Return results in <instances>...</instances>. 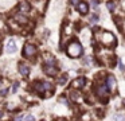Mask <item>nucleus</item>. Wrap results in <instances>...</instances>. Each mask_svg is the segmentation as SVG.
I'll return each instance as SVG.
<instances>
[{
    "instance_id": "nucleus-1",
    "label": "nucleus",
    "mask_w": 125,
    "mask_h": 121,
    "mask_svg": "<svg viewBox=\"0 0 125 121\" xmlns=\"http://www.w3.org/2000/svg\"><path fill=\"white\" fill-rule=\"evenodd\" d=\"M34 85H35L34 88H35L36 93H39L40 96H46L47 93L54 92V86L50 82H46V81H36Z\"/></svg>"
},
{
    "instance_id": "nucleus-2",
    "label": "nucleus",
    "mask_w": 125,
    "mask_h": 121,
    "mask_svg": "<svg viewBox=\"0 0 125 121\" xmlns=\"http://www.w3.org/2000/svg\"><path fill=\"white\" fill-rule=\"evenodd\" d=\"M67 55L70 57V58H78L79 55L83 53V49L81 46V43L74 40V42H70V45L67 46Z\"/></svg>"
},
{
    "instance_id": "nucleus-3",
    "label": "nucleus",
    "mask_w": 125,
    "mask_h": 121,
    "mask_svg": "<svg viewBox=\"0 0 125 121\" xmlns=\"http://www.w3.org/2000/svg\"><path fill=\"white\" fill-rule=\"evenodd\" d=\"M101 42L104 43L105 46H113V45H116V38L112 35V32L104 31L102 35H101Z\"/></svg>"
},
{
    "instance_id": "nucleus-4",
    "label": "nucleus",
    "mask_w": 125,
    "mask_h": 121,
    "mask_svg": "<svg viewBox=\"0 0 125 121\" xmlns=\"http://www.w3.org/2000/svg\"><path fill=\"white\" fill-rule=\"evenodd\" d=\"M96 93H97V96L100 97L104 102H106V101H108V98H106L108 86H106V85H100V86H97V88H96Z\"/></svg>"
},
{
    "instance_id": "nucleus-5",
    "label": "nucleus",
    "mask_w": 125,
    "mask_h": 121,
    "mask_svg": "<svg viewBox=\"0 0 125 121\" xmlns=\"http://www.w3.org/2000/svg\"><path fill=\"white\" fill-rule=\"evenodd\" d=\"M23 54H24V57L32 58L34 55L36 54V47L34 46V45H31V43H27L24 46V49H23Z\"/></svg>"
},
{
    "instance_id": "nucleus-6",
    "label": "nucleus",
    "mask_w": 125,
    "mask_h": 121,
    "mask_svg": "<svg viewBox=\"0 0 125 121\" xmlns=\"http://www.w3.org/2000/svg\"><path fill=\"white\" fill-rule=\"evenodd\" d=\"M106 86H108L109 90H116L117 82H116V79H114L113 75H108V78H106Z\"/></svg>"
},
{
    "instance_id": "nucleus-7",
    "label": "nucleus",
    "mask_w": 125,
    "mask_h": 121,
    "mask_svg": "<svg viewBox=\"0 0 125 121\" xmlns=\"http://www.w3.org/2000/svg\"><path fill=\"white\" fill-rule=\"evenodd\" d=\"M85 82H86V79L83 78V77H79V78H75L73 82H71V86L74 89H81L85 85Z\"/></svg>"
},
{
    "instance_id": "nucleus-8",
    "label": "nucleus",
    "mask_w": 125,
    "mask_h": 121,
    "mask_svg": "<svg viewBox=\"0 0 125 121\" xmlns=\"http://www.w3.org/2000/svg\"><path fill=\"white\" fill-rule=\"evenodd\" d=\"M19 11H20V13H23V15H27L28 11H30V4L27 1H20V3H19Z\"/></svg>"
},
{
    "instance_id": "nucleus-9",
    "label": "nucleus",
    "mask_w": 125,
    "mask_h": 121,
    "mask_svg": "<svg viewBox=\"0 0 125 121\" xmlns=\"http://www.w3.org/2000/svg\"><path fill=\"white\" fill-rule=\"evenodd\" d=\"M16 51V43H15V39H9L7 42V53L12 54Z\"/></svg>"
},
{
    "instance_id": "nucleus-10",
    "label": "nucleus",
    "mask_w": 125,
    "mask_h": 121,
    "mask_svg": "<svg viewBox=\"0 0 125 121\" xmlns=\"http://www.w3.org/2000/svg\"><path fill=\"white\" fill-rule=\"evenodd\" d=\"M77 8H78V11L82 13V15H86V13H88L89 7H88V4H86L85 1H79L78 5H77Z\"/></svg>"
},
{
    "instance_id": "nucleus-11",
    "label": "nucleus",
    "mask_w": 125,
    "mask_h": 121,
    "mask_svg": "<svg viewBox=\"0 0 125 121\" xmlns=\"http://www.w3.org/2000/svg\"><path fill=\"white\" fill-rule=\"evenodd\" d=\"M19 71H20L22 75H24V77H27L30 73V67L28 65H26V63H19Z\"/></svg>"
},
{
    "instance_id": "nucleus-12",
    "label": "nucleus",
    "mask_w": 125,
    "mask_h": 121,
    "mask_svg": "<svg viewBox=\"0 0 125 121\" xmlns=\"http://www.w3.org/2000/svg\"><path fill=\"white\" fill-rule=\"evenodd\" d=\"M45 71H46L47 74H50V75H55V74H57V67H55V66H49V65H45Z\"/></svg>"
},
{
    "instance_id": "nucleus-13",
    "label": "nucleus",
    "mask_w": 125,
    "mask_h": 121,
    "mask_svg": "<svg viewBox=\"0 0 125 121\" xmlns=\"http://www.w3.org/2000/svg\"><path fill=\"white\" fill-rule=\"evenodd\" d=\"M81 94H79L78 92H71L70 93V98L73 101H75V102H81V101H82V98H81Z\"/></svg>"
},
{
    "instance_id": "nucleus-14",
    "label": "nucleus",
    "mask_w": 125,
    "mask_h": 121,
    "mask_svg": "<svg viewBox=\"0 0 125 121\" xmlns=\"http://www.w3.org/2000/svg\"><path fill=\"white\" fill-rule=\"evenodd\" d=\"M15 19H16L19 23H22V24L27 23V18H26V15H23V13H18L16 16H15Z\"/></svg>"
},
{
    "instance_id": "nucleus-15",
    "label": "nucleus",
    "mask_w": 125,
    "mask_h": 121,
    "mask_svg": "<svg viewBox=\"0 0 125 121\" xmlns=\"http://www.w3.org/2000/svg\"><path fill=\"white\" fill-rule=\"evenodd\" d=\"M46 65H49V66H55V58L54 57H46Z\"/></svg>"
},
{
    "instance_id": "nucleus-16",
    "label": "nucleus",
    "mask_w": 125,
    "mask_h": 121,
    "mask_svg": "<svg viewBox=\"0 0 125 121\" xmlns=\"http://www.w3.org/2000/svg\"><path fill=\"white\" fill-rule=\"evenodd\" d=\"M66 81H67V74H62V77H59V79H58V84L59 85H65Z\"/></svg>"
},
{
    "instance_id": "nucleus-17",
    "label": "nucleus",
    "mask_w": 125,
    "mask_h": 121,
    "mask_svg": "<svg viewBox=\"0 0 125 121\" xmlns=\"http://www.w3.org/2000/svg\"><path fill=\"white\" fill-rule=\"evenodd\" d=\"M106 5H108V9H109V11H114V8H116V4H114L113 1H109Z\"/></svg>"
},
{
    "instance_id": "nucleus-18",
    "label": "nucleus",
    "mask_w": 125,
    "mask_h": 121,
    "mask_svg": "<svg viewBox=\"0 0 125 121\" xmlns=\"http://www.w3.org/2000/svg\"><path fill=\"white\" fill-rule=\"evenodd\" d=\"M24 121H36V120H35V117H34L32 114H27V116L24 117Z\"/></svg>"
},
{
    "instance_id": "nucleus-19",
    "label": "nucleus",
    "mask_w": 125,
    "mask_h": 121,
    "mask_svg": "<svg viewBox=\"0 0 125 121\" xmlns=\"http://www.w3.org/2000/svg\"><path fill=\"white\" fill-rule=\"evenodd\" d=\"M114 120L116 121H125V118L121 114H114Z\"/></svg>"
},
{
    "instance_id": "nucleus-20",
    "label": "nucleus",
    "mask_w": 125,
    "mask_h": 121,
    "mask_svg": "<svg viewBox=\"0 0 125 121\" xmlns=\"http://www.w3.org/2000/svg\"><path fill=\"white\" fill-rule=\"evenodd\" d=\"M97 20H98V16H97V15H92V16H90V22H92L93 24L97 23Z\"/></svg>"
},
{
    "instance_id": "nucleus-21",
    "label": "nucleus",
    "mask_w": 125,
    "mask_h": 121,
    "mask_svg": "<svg viewBox=\"0 0 125 121\" xmlns=\"http://www.w3.org/2000/svg\"><path fill=\"white\" fill-rule=\"evenodd\" d=\"M18 89H19V82H15V84H13V86H12V93H16Z\"/></svg>"
},
{
    "instance_id": "nucleus-22",
    "label": "nucleus",
    "mask_w": 125,
    "mask_h": 121,
    "mask_svg": "<svg viewBox=\"0 0 125 121\" xmlns=\"http://www.w3.org/2000/svg\"><path fill=\"white\" fill-rule=\"evenodd\" d=\"M92 5L94 8H97V7H98V0H92Z\"/></svg>"
},
{
    "instance_id": "nucleus-23",
    "label": "nucleus",
    "mask_w": 125,
    "mask_h": 121,
    "mask_svg": "<svg viewBox=\"0 0 125 121\" xmlns=\"http://www.w3.org/2000/svg\"><path fill=\"white\" fill-rule=\"evenodd\" d=\"M5 94H7V89H1V90H0V96L4 97Z\"/></svg>"
},
{
    "instance_id": "nucleus-24",
    "label": "nucleus",
    "mask_w": 125,
    "mask_h": 121,
    "mask_svg": "<svg viewBox=\"0 0 125 121\" xmlns=\"http://www.w3.org/2000/svg\"><path fill=\"white\" fill-rule=\"evenodd\" d=\"M118 65H120V66H118V67H120V70L124 71V65H122V62H121V61H118Z\"/></svg>"
},
{
    "instance_id": "nucleus-25",
    "label": "nucleus",
    "mask_w": 125,
    "mask_h": 121,
    "mask_svg": "<svg viewBox=\"0 0 125 121\" xmlns=\"http://www.w3.org/2000/svg\"><path fill=\"white\" fill-rule=\"evenodd\" d=\"M79 3V0H71V4H74V5H78Z\"/></svg>"
},
{
    "instance_id": "nucleus-26",
    "label": "nucleus",
    "mask_w": 125,
    "mask_h": 121,
    "mask_svg": "<svg viewBox=\"0 0 125 121\" xmlns=\"http://www.w3.org/2000/svg\"><path fill=\"white\" fill-rule=\"evenodd\" d=\"M15 121H23V116H18L16 118H15Z\"/></svg>"
},
{
    "instance_id": "nucleus-27",
    "label": "nucleus",
    "mask_w": 125,
    "mask_h": 121,
    "mask_svg": "<svg viewBox=\"0 0 125 121\" xmlns=\"http://www.w3.org/2000/svg\"><path fill=\"white\" fill-rule=\"evenodd\" d=\"M3 114H4V113H3V112H1V110H0V118L3 117Z\"/></svg>"
},
{
    "instance_id": "nucleus-28",
    "label": "nucleus",
    "mask_w": 125,
    "mask_h": 121,
    "mask_svg": "<svg viewBox=\"0 0 125 121\" xmlns=\"http://www.w3.org/2000/svg\"><path fill=\"white\" fill-rule=\"evenodd\" d=\"M58 121H66V120H63V118H62V120H58Z\"/></svg>"
},
{
    "instance_id": "nucleus-29",
    "label": "nucleus",
    "mask_w": 125,
    "mask_h": 121,
    "mask_svg": "<svg viewBox=\"0 0 125 121\" xmlns=\"http://www.w3.org/2000/svg\"><path fill=\"white\" fill-rule=\"evenodd\" d=\"M42 121H43V120H42Z\"/></svg>"
}]
</instances>
